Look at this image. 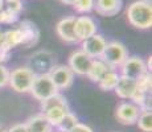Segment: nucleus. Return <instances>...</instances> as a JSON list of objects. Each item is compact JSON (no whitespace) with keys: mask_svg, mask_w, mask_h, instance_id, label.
<instances>
[{"mask_svg":"<svg viewBox=\"0 0 152 132\" xmlns=\"http://www.w3.org/2000/svg\"><path fill=\"white\" fill-rule=\"evenodd\" d=\"M68 112H70V106L68 101L65 96L58 93L48 98L46 101L41 102V114L49 120V123L53 127H57Z\"/></svg>","mask_w":152,"mask_h":132,"instance_id":"nucleus-1","label":"nucleus"},{"mask_svg":"<svg viewBox=\"0 0 152 132\" xmlns=\"http://www.w3.org/2000/svg\"><path fill=\"white\" fill-rule=\"evenodd\" d=\"M127 20L138 29H150L152 26V5L151 3L135 0L128 5L126 11Z\"/></svg>","mask_w":152,"mask_h":132,"instance_id":"nucleus-2","label":"nucleus"},{"mask_svg":"<svg viewBox=\"0 0 152 132\" xmlns=\"http://www.w3.org/2000/svg\"><path fill=\"white\" fill-rule=\"evenodd\" d=\"M34 77H36V74L28 66L16 67V69L10 73V82H8V85L16 93H23V94L29 93L32 85H33Z\"/></svg>","mask_w":152,"mask_h":132,"instance_id":"nucleus-3","label":"nucleus"},{"mask_svg":"<svg viewBox=\"0 0 152 132\" xmlns=\"http://www.w3.org/2000/svg\"><path fill=\"white\" fill-rule=\"evenodd\" d=\"M33 95L34 99L40 102L46 101L48 98L56 95L58 93L57 87L54 86L53 81L50 79L49 74H40L34 77L33 85L31 87V91H29Z\"/></svg>","mask_w":152,"mask_h":132,"instance_id":"nucleus-4","label":"nucleus"},{"mask_svg":"<svg viewBox=\"0 0 152 132\" xmlns=\"http://www.w3.org/2000/svg\"><path fill=\"white\" fill-rule=\"evenodd\" d=\"M127 57L128 52L123 44L119 41H111V42H107V46L102 54L101 60L106 62L110 67L116 69L118 66H122V63L127 60Z\"/></svg>","mask_w":152,"mask_h":132,"instance_id":"nucleus-5","label":"nucleus"},{"mask_svg":"<svg viewBox=\"0 0 152 132\" xmlns=\"http://www.w3.org/2000/svg\"><path fill=\"white\" fill-rule=\"evenodd\" d=\"M54 65H56L54 55L50 52L37 50L36 53H33L31 55L28 67L36 75H40V74H49V71L53 69Z\"/></svg>","mask_w":152,"mask_h":132,"instance_id":"nucleus-6","label":"nucleus"},{"mask_svg":"<svg viewBox=\"0 0 152 132\" xmlns=\"http://www.w3.org/2000/svg\"><path fill=\"white\" fill-rule=\"evenodd\" d=\"M49 77L57 90H68L74 82V73L68 65H54L49 71Z\"/></svg>","mask_w":152,"mask_h":132,"instance_id":"nucleus-7","label":"nucleus"},{"mask_svg":"<svg viewBox=\"0 0 152 132\" xmlns=\"http://www.w3.org/2000/svg\"><path fill=\"white\" fill-rule=\"evenodd\" d=\"M122 75L132 79H139L144 74H147V65L143 58L138 57V55H132V57H127V60L122 63L121 66Z\"/></svg>","mask_w":152,"mask_h":132,"instance_id":"nucleus-8","label":"nucleus"},{"mask_svg":"<svg viewBox=\"0 0 152 132\" xmlns=\"http://www.w3.org/2000/svg\"><path fill=\"white\" fill-rule=\"evenodd\" d=\"M139 115H140V108L132 102H122L115 110L116 120L126 125L135 124Z\"/></svg>","mask_w":152,"mask_h":132,"instance_id":"nucleus-9","label":"nucleus"},{"mask_svg":"<svg viewBox=\"0 0 152 132\" xmlns=\"http://www.w3.org/2000/svg\"><path fill=\"white\" fill-rule=\"evenodd\" d=\"M106 46H107V40L102 34L95 33L91 37L82 41V49L81 50L85 52L93 60H97V58L102 57Z\"/></svg>","mask_w":152,"mask_h":132,"instance_id":"nucleus-10","label":"nucleus"},{"mask_svg":"<svg viewBox=\"0 0 152 132\" xmlns=\"http://www.w3.org/2000/svg\"><path fill=\"white\" fill-rule=\"evenodd\" d=\"M97 21L91 16H80L75 17L74 21V33L77 36L78 41H83L93 34L97 33Z\"/></svg>","mask_w":152,"mask_h":132,"instance_id":"nucleus-11","label":"nucleus"},{"mask_svg":"<svg viewBox=\"0 0 152 132\" xmlns=\"http://www.w3.org/2000/svg\"><path fill=\"white\" fill-rule=\"evenodd\" d=\"M17 28L23 33V42L20 46H23L24 49H29V48H33L39 42L40 31L33 21H31V20H23Z\"/></svg>","mask_w":152,"mask_h":132,"instance_id":"nucleus-12","label":"nucleus"},{"mask_svg":"<svg viewBox=\"0 0 152 132\" xmlns=\"http://www.w3.org/2000/svg\"><path fill=\"white\" fill-rule=\"evenodd\" d=\"M93 58L89 57L85 52L82 50H75L70 54L69 57V67L74 74L78 75H87L90 66H91Z\"/></svg>","mask_w":152,"mask_h":132,"instance_id":"nucleus-13","label":"nucleus"},{"mask_svg":"<svg viewBox=\"0 0 152 132\" xmlns=\"http://www.w3.org/2000/svg\"><path fill=\"white\" fill-rule=\"evenodd\" d=\"M74 21H75V16H68L61 19L56 25V32H57L58 37L68 44L80 42L74 33Z\"/></svg>","mask_w":152,"mask_h":132,"instance_id":"nucleus-14","label":"nucleus"},{"mask_svg":"<svg viewBox=\"0 0 152 132\" xmlns=\"http://www.w3.org/2000/svg\"><path fill=\"white\" fill-rule=\"evenodd\" d=\"M123 8V0H94V11L101 16L113 17Z\"/></svg>","mask_w":152,"mask_h":132,"instance_id":"nucleus-15","label":"nucleus"},{"mask_svg":"<svg viewBox=\"0 0 152 132\" xmlns=\"http://www.w3.org/2000/svg\"><path fill=\"white\" fill-rule=\"evenodd\" d=\"M24 123L28 132H53V125L42 114H36L28 118Z\"/></svg>","mask_w":152,"mask_h":132,"instance_id":"nucleus-16","label":"nucleus"},{"mask_svg":"<svg viewBox=\"0 0 152 132\" xmlns=\"http://www.w3.org/2000/svg\"><path fill=\"white\" fill-rule=\"evenodd\" d=\"M135 90H136V79L121 75L115 89H114V91H115V94L119 96V98L131 99V96L134 95Z\"/></svg>","mask_w":152,"mask_h":132,"instance_id":"nucleus-17","label":"nucleus"},{"mask_svg":"<svg viewBox=\"0 0 152 132\" xmlns=\"http://www.w3.org/2000/svg\"><path fill=\"white\" fill-rule=\"evenodd\" d=\"M23 42V33L19 28L10 29L7 32H3V39L0 42V46L4 48L5 50L11 52L13 48L20 46Z\"/></svg>","mask_w":152,"mask_h":132,"instance_id":"nucleus-18","label":"nucleus"},{"mask_svg":"<svg viewBox=\"0 0 152 132\" xmlns=\"http://www.w3.org/2000/svg\"><path fill=\"white\" fill-rule=\"evenodd\" d=\"M110 70H115V69L110 67L106 62H103L101 58H97V60H93L91 66H90L89 71H87V77H89L90 81L98 83V82L103 78V75L106 74V73H109Z\"/></svg>","mask_w":152,"mask_h":132,"instance_id":"nucleus-19","label":"nucleus"},{"mask_svg":"<svg viewBox=\"0 0 152 132\" xmlns=\"http://www.w3.org/2000/svg\"><path fill=\"white\" fill-rule=\"evenodd\" d=\"M119 77H121V75H119L115 70H110L109 73H106V74L103 75V78L98 82L101 90H103V91H111V90H114L119 81Z\"/></svg>","mask_w":152,"mask_h":132,"instance_id":"nucleus-20","label":"nucleus"},{"mask_svg":"<svg viewBox=\"0 0 152 132\" xmlns=\"http://www.w3.org/2000/svg\"><path fill=\"white\" fill-rule=\"evenodd\" d=\"M136 124L143 132H152V112L148 111H142L139 115Z\"/></svg>","mask_w":152,"mask_h":132,"instance_id":"nucleus-21","label":"nucleus"},{"mask_svg":"<svg viewBox=\"0 0 152 132\" xmlns=\"http://www.w3.org/2000/svg\"><path fill=\"white\" fill-rule=\"evenodd\" d=\"M77 123H80L78 122V118L75 116V114H73L72 111H70V112H68L62 118V120L60 122V124L57 125V128L60 132H69Z\"/></svg>","mask_w":152,"mask_h":132,"instance_id":"nucleus-22","label":"nucleus"},{"mask_svg":"<svg viewBox=\"0 0 152 132\" xmlns=\"http://www.w3.org/2000/svg\"><path fill=\"white\" fill-rule=\"evenodd\" d=\"M73 8L77 11L78 13H89L94 11V0H75L73 3Z\"/></svg>","mask_w":152,"mask_h":132,"instance_id":"nucleus-23","label":"nucleus"},{"mask_svg":"<svg viewBox=\"0 0 152 132\" xmlns=\"http://www.w3.org/2000/svg\"><path fill=\"white\" fill-rule=\"evenodd\" d=\"M151 87H152V81H151V73H147L139 79H136V90L142 93L151 94Z\"/></svg>","mask_w":152,"mask_h":132,"instance_id":"nucleus-24","label":"nucleus"},{"mask_svg":"<svg viewBox=\"0 0 152 132\" xmlns=\"http://www.w3.org/2000/svg\"><path fill=\"white\" fill-rule=\"evenodd\" d=\"M19 21V15L12 12V11L7 9V8H3L0 11V24H15V23Z\"/></svg>","mask_w":152,"mask_h":132,"instance_id":"nucleus-25","label":"nucleus"},{"mask_svg":"<svg viewBox=\"0 0 152 132\" xmlns=\"http://www.w3.org/2000/svg\"><path fill=\"white\" fill-rule=\"evenodd\" d=\"M8 82H10V70L3 63H0V89L7 86Z\"/></svg>","mask_w":152,"mask_h":132,"instance_id":"nucleus-26","label":"nucleus"},{"mask_svg":"<svg viewBox=\"0 0 152 132\" xmlns=\"http://www.w3.org/2000/svg\"><path fill=\"white\" fill-rule=\"evenodd\" d=\"M4 8H7V9H10V11H12V12L19 15L23 11V1H21V0H13V1H8V3H5Z\"/></svg>","mask_w":152,"mask_h":132,"instance_id":"nucleus-27","label":"nucleus"},{"mask_svg":"<svg viewBox=\"0 0 152 132\" xmlns=\"http://www.w3.org/2000/svg\"><path fill=\"white\" fill-rule=\"evenodd\" d=\"M69 132H94V131H93V128L89 127L87 124H83V123H77V124H75Z\"/></svg>","mask_w":152,"mask_h":132,"instance_id":"nucleus-28","label":"nucleus"},{"mask_svg":"<svg viewBox=\"0 0 152 132\" xmlns=\"http://www.w3.org/2000/svg\"><path fill=\"white\" fill-rule=\"evenodd\" d=\"M7 132H28V130L25 127V123H16L11 128H8Z\"/></svg>","mask_w":152,"mask_h":132,"instance_id":"nucleus-29","label":"nucleus"},{"mask_svg":"<svg viewBox=\"0 0 152 132\" xmlns=\"http://www.w3.org/2000/svg\"><path fill=\"white\" fill-rule=\"evenodd\" d=\"M10 55H11V52L5 50L4 48H1V46H0V63H3V65H4V62H7V61L10 60Z\"/></svg>","mask_w":152,"mask_h":132,"instance_id":"nucleus-30","label":"nucleus"},{"mask_svg":"<svg viewBox=\"0 0 152 132\" xmlns=\"http://www.w3.org/2000/svg\"><path fill=\"white\" fill-rule=\"evenodd\" d=\"M61 3H64V4H66V5H73V3L75 1V0H60Z\"/></svg>","mask_w":152,"mask_h":132,"instance_id":"nucleus-31","label":"nucleus"},{"mask_svg":"<svg viewBox=\"0 0 152 132\" xmlns=\"http://www.w3.org/2000/svg\"><path fill=\"white\" fill-rule=\"evenodd\" d=\"M4 5H5V3H4V0H0V11L4 8Z\"/></svg>","mask_w":152,"mask_h":132,"instance_id":"nucleus-32","label":"nucleus"},{"mask_svg":"<svg viewBox=\"0 0 152 132\" xmlns=\"http://www.w3.org/2000/svg\"><path fill=\"white\" fill-rule=\"evenodd\" d=\"M0 132H7V130H5L3 125H0Z\"/></svg>","mask_w":152,"mask_h":132,"instance_id":"nucleus-33","label":"nucleus"},{"mask_svg":"<svg viewBox=\"0 0 152 132\" xmlns=\"http://www.w3.org/2000/svg\"><path fill=\"white\" fill-rule=\"evenodd\" d=\"M1 39H3V31H1V28H0V42H1Z\"/></svg>","mask_w":152,"mask_h":132,"instance_id":"nucleus-34","label":"nucleus"},{"mask_svg":"<svg viewBox=\"0 0 152 132\" xmlns=\"http://www.w3.org/2000/svg\"><path fill=\"white\" fill-rule=\"evenodd\" d=\"M8 1H13V0H4V3H8Z\"/></svg>","mask_w":152,"mask_h":132,"instance_id":"nucleus-35","label":"nucleus"},{"mask_svg":"<svg viewBox=\"0 0 152 132\" xmlns=\"http://www.w3.org/2000/svg\"><path fill=\"white\" fill-rule=\"evenodd\" d=\"M143 1H147V3H151V0H143Z\"/></svg>","mask_w":152,"mask_h":132,"instance_id":"nucleus-36","label":"nucleus"},{"mask_svg":"<svg viewBox=\"0 0 152 132\" xmlns=\"http://www.w3.org/2000/svg\"><path fill=\"white\" fill-rule=\"evenodd\" d=\"M58 132H60V131H58Z\"/></svg>","mask_w":152,"mask_h":132,"instance_id":"nucleus-37","label":"nucleus"}]
</instances>
